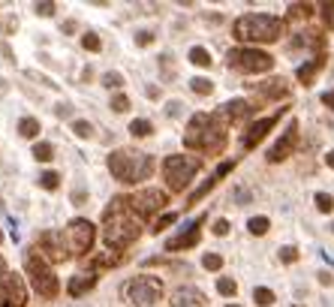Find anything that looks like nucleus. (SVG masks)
Returning <instances> with one entry per match:
<instances>
[{"label":"nucleus","instance_id":"1","mask_svg":"<svg viewBox=\"0 0 334 307\" xmlns=\"http://www.w3.org/2000/svg\"><path fill=\"white\" fill-rule=\"evenodd\" d=\"M142 229H138V220L130 211L127 196H115L108 208L102 211V238L112 250H127L133 241H138Z\"/></svg>","mask_w":334,"mask_h":307},{"label":"nucleus","instance_id":"2","mask_svg":"<svg viewBox=\"0 0 334 307\" xmlns=\"http://www.w3.org/2000/svg\"><path fill=\"white\" fill-rule=\"evenodd\" d=\"M184 145L193 151H205V154H220L226 145V115L223 111H196L187 124L184 133Z\"/></svg>","mask_w":334,"mask_h":307},{"label":"nucleus","instance_id":"3","mask_svg":"<svg viewBox=\"0 0 334 307\" xmlns=\"http://www.w3.org/2000/svg\"><path fill=\"white\" fill-rule=\"evenodd\" d=\"M108 172L121 184H135L154 175V157L133 148H118L115 154H108Z\"/></svg>","mask_w":334,"mask_h":307},{"label":"nucleus","instance_id":"4","mask_svg":"<svg viewBox=\"0 0 334 307\" xmlns=\"http://www.w3.org/2000/svg\"><path fill=\"white\" fill-rule=\"evenodd\" d=\"M286 31L283 18L277 15H265V12H250V15H241L232 24L235 39L241 42H277Z\"/></svg>","mask_w":334,"mask_h":307},{"label":"nucleus","instance_id":"5","mask_svg":"<svg viewBox=\"0 0 334 307\" xmlns=\"http://www.w3.org/2000/svg\"><path fill=\"white\" fill-rule=\"evenodd\" d=\"M24 268H27V277H31L34 289L42 295V298H58V292H61V280L54 277V271H51L48 262H45V256H42L36 247L27 250V256H24Z\"/></svg>","mask_w":334,"mask_h":307},{"label":"nucleus","instance_id":"6","mask_svg":"<svg viewBox=\"0 0 334 307\" xmlns=\"http://www.w3.org/2000/svg\"><path fill=\"white\" fill-rule=\"evenodd\" d=\"M202 169V160L196 157H181V154H172L163 160V178H166L169 190L172 193H181L190 181H193V175Z\"/></svg>","mask_w":334,"mask_h":307},{"label":"nucleus","instance_id":"7","mask_svg":"<svg viewBox=\"0 0 334 307\" xmlns=\"http://www.w3.org/2000/svg\"><path fill=\"white\" fill-rule=\"evenodd\" d=\"M124 295H127V301H133V304L148 307V304H154V301L163 298V280H160V277H151V274L133 277L130 283H124Z\"/></svg>","mask_w":334,"mask_h":307},{"label":"nucleus","instance_id":"8","mask_svg":"<svg viewBox=\"0 0 334 307\" xmlns=\"http://www.w3.org/2000/svg\"><path fill=\"white\" fill-rule=\"evenodd\" d=\"M226 61H229V67L238 69V72H268V69L274 67V58L265 54V51H259V48H232L229 54H226Z\"/></svg>","mask_w":334,"mask_h":307},{"label":"nucleus","instance_id":"9","mask_svg":"<svg viewBox=\"0 0 334 307\" xmlns=\"http://www.w3.org/2000/svg\"><path fill=\"white\" fill-rule=\"evenodd\" d=\"M127 202H130V211L135 217H151L169 202V196L157 187H148V190H135L133 196H127Z\"/></svg>","mask_w":334,"mask_h":307},{"label":"nucleus","instance_id":"10","mask_svg":"<svg viewBox=\"0 0 334 307\" xmlns=\"http://www.w3.org/2000/svg\"><path fill=\"white\" fill-rule=\"evenodd\" d=\"M39 253L45 256V262H67L69 256H72L67 235L58 232V229H48V232L39 235Z\"/></svg>","mask_w":334,"mask_h":307},{"label":"nucleus","instance_id":"11","mask_svg":"<svg viewBox=\"0 0 334 307\" xmlns=\"http://www.w3.org/2000/svg\"><path fill=\"white\" fill-rule=\"evenodd\" d=\"M94 238H97V232H94V223H91V220H85V217L69 220L67 241H69V250H72V253H88V250L94 247Z\"/></svg>","mask_w":334,"mask_h":307},{"label":"nucleus","instance_id":"12","mask_svg":"<svg viewBox=\"0 0 334 307\" xmlns=\"http://www.w3.org/2000/svg\"><path fill=\"white\" fill-rule=\"evenodd\" d=\"M27 286L15 271H6L0 277V307H24Z\"/></svg>","mask_w":334,"mask_h":307},{"label":"nucleus","instance_id":"13","mask_svg":"<svg viewBox=\"0 0 334 307\" xmlns=\"http://www.w3.org/2000/svg\"><path fill=\"white\" fill-rule=\"evenodd\" d=\"M295 145H298V121H292V124L286 127V133L274 142V148L268 151V160H271V163H280V160H286V157L295 151Z\"/></svg>","mask_w":334,"mask_h":307},{"label":"nucleus","instance_id":"14","mask_svg":"<svg viewBox=\"0 0 334 307\" xmlns=\"http://www.w3.org/2000/svg\"><path fill=\"white\" fill-rule=\"evenodd\" d=\"M280 115H283V108H280L277 115H271V118H262V121H256V124H253V127H250V130L241 136V145H244L247 151H250V148H256V145H259V142H262V138H265L271 130H274V124L280 121Z\"/></svg>","mask_w":334,"mask_h":307},{"label":"nucleus","instance_id":"15","mask_svg":"<svg viewBox=\"0 0 334 307\" xmlns=\"http://www.w3.org/2000/svg\"><path fill=\"white\" fill-rule=\"evenodd\" d=\"M202 220H205V217H196V220H193V223L181 232V235L169 238L166 241V250H187V247H196V244H199V235H202V232H199Z\"/></svg>","mask_w":334,"mask_h":307},{"label":"nucleus","instance_id":"16","mask_svg":"<svg viewBox=\"0 0 334 307\" xmlns=\"http://www.w3.org/2000/svg\"><path fill=\"white\" fill-rule=\"evenodd\" d=\"M172 304L175 307H205V295L193 286H181L172 292Z\"/></svg>","mask_w":334,"mask_h":307},{"label":"nucleus","instance_id":"17","mask_svg":"<svg viewBox=\"0 0 334 307\" xmlns=\"http://www.w3.org/2000/svg\"><path fill=\"white\" fill-rule=\"evenodd\" d=\"M253 88H256V94H259L262 100H280V97H286V94H289L286 78H268V81L253 85Z\"/></svg>","mask_w":334,"mask_h":307},{"label":"nucleus","instance_id":"18","mask_svg":"<svg viewBox=\"0 0 334 307\" xmlns=\"http://www.w3.org/2000/svg\"><path fill=\"white\" fill-rule=\"evenodd\" d=\"M97 286V277L94 274H75V277H69V295L72 298H78V295H85V292H91Z\"/></svg>","mask_w":334,"mask_h":307},{"label":"nucleus","instance_id":"19","mask_svg":"<svg viewBox=\"0 0 334 307\" xmlns=\"http://www.w3.org/2000/svg\"><path fill=\"white\" fill-rule=\"evenodd\" d=\"M253 111V105L247 100H232L223 105V115H226V121H232V124H238V121H244L247 115Z\"/></svg>","mask_w":334,"mask_h":307},{"label":"nucleus","instance_id":"20","mask_svg":"<svg viewBox=\"0 0 334 307\" xmlns=\"http://www.w3.org/2000/svg\"><path fill=\"white\" fill-rule=\"evenodd\" d=\"M322 67H325V58L319 54V58L307 61L304 67H298V72H295V75H298V81H301V85H310V81H313V75H316V72H319Z\"/></svg>","mask_w":334,"mask_h":307},{"label":"nucleus","instance_id":"21","mask_svg":"<svg viewBox=\"0 0 334 307\" xmlns=\"http://www.w3.org/2000/svg\"><path fill=\"white\" fill-rule=\"evenodd\" d=\"M217 181H220V178H217V172H214V175H211V178H208V181H205V184L199 187V190H196V193H190V205L202 202V199H205V196H208V193L217 187Z\"/></svg>","mask_w":334,"mask_h":307},{"label":"nucleus","instance_id":"22","mask_svg":"<svg viewBox=\"0 0 334 307\" xmlns=\"http://www.w3.org/2000/svg\"><path fill=\"white\" fill-rule=\"evenodd\" d=\"M130 133H133L135 138H148L151 133H154V124L145 121V118H135L133 124H130Z\"/></svg>","mask_w":334,"mask_h":307},{"label":"nucleus","instance_id":"23","mask_svg":"<svg viewBox=\"0 0 334 307\" xmlns=\"http://www.w3.org/2000/svg\"><path fill=\"white\" fill-rule=\"evenodd\" d=\"M18 133L24 138H36L39 136V121H36V118H21V121H18Z\"/></svg>","mask_w":334,"mask_h":307},{"label":"nucleus","instance_id":"24","mask_svg":"<svg viewBox=\"0 0 334 307\" xmlns=\"http://www.w3.org/2000/svg\"><path fill=\"white\" fill-rule=\"evenodd\" d=\"M190 64H196V67H211V51L202 48V45H193V48H190Z\"/></svg>","mask_w":334,"mask_h":307},{"label":"nucleus","instance_id":"25","mask_svg":"<svg viewBox=\"0 0 334 307\" xmlns=\"http://www.w3.org/2000/svg\"><path fill=\"white\" fill-rule=\"evenodd\" d=\"M54 157V148L48 145V142H36L34 145V160H39V163H48Z\"/></svg>","mask_w":334,"mask_h":307},{"label":"nucleus","instance_id":"26","mask_svg":"<svg viewBox=\"0 0 334 307\" xmlns=\"http://www.w3.org/2000/svg\"><path fill=\"white\" fill-rule=\"evenodd\" d=\"M190 88H193V94H199V97L214 94V81H211V78H193V81H190Z\"/></svg>","mask_w":334,"mask_h":307},{"label":"nucleus","instance_id":"27","mask_svg":"<svg viewBox=\"0 0 334 307\" xmlns=\"http://www.w3.org/2000/svg\"><path fill=\"white\" fill-rule=\"evenodd\" d=\"M253 301H256L259 307H271L274 304V292L265 289V286H259V289H253Z\"/></svg>","mask_w":334,"mask_h":307},{"label":"nucleus","instance_id":"28","mask_svg":"<svg viewBox=\"0 0 334 307\" xmlns=\"http://www.w3.org/2000/svg\"><path fill=\"white\" fill-rule=\"evenodd\" d=\"M39 187H42V190H58V187H61V175H58V172L39 175Z\"/></svg>","mask_w":334,"mask_h":307},{"label":"nucleus","instance_id":"29","mask_svg":"<svg viewBox=\"0 0 334 307\" xmlns=\"http://www.w3.org/2000/svg\"><path fill=\"white\" fill-rule=\"evenodd\" d=\"M247 229H250L253 235H265L268 229H271V223H268V217H253V220L247 223Z\"/></svg>","mask_w":334,"mask_h":307},{"label":"nucleus","instance_id":"30","mask_svg":"<svg viewBox=\"0 0 334 307\" xmlns=\"http://www.w3.org/2000/svg\"><path fill=\"white\" fill-rule=\"evenodd\" d=\"M202 265H205L208 271H220V268H223V256H220V253H205V256H202Z\"/></svg>","mask_w":334,"mask_h":307},{"label":"nucleus","instance_id":"31","mask_svg":"<svg viewBox=\"0 0 334 307\" xmlns=\"http://www.w3.org/2000/svg\"><path fill=\"white\" fill-rule=\"evenodd\" d=\"M217 292H220V295H235V292H238V283H235L232 277H220V280H217Z\"/></svg>","mask_w":334,"mask_h":307},{"label":"nucleus","instance_id":"32","mask_svg":"<svg viewBox=\"0 0 334 307\" xmlns=\"http://www.w3.org/2000/svg\"><path fill=\"white\" fill-rule=\"evenodd\" d=\"M102 88H108V91H112V88H115V91L124 88V75H121V72H105V75H102Z\"/></svg>","mask_w":334,"mask_h":307},{"label":"nucleus","instance_id":"33","mask_svg":"<svg viewBox=\"0 0 334 307\" xmlns=\"http://www.w3.org/2000/svg\"><path fill=\"white\" fill-rule=\"evenodd\" d=\"M72 133L78 138H91L94 136V127H91L88 121H72Z\"/></svg>","mask_w":334,"mask_h":307},{"label":"nucleus","instance_id":"34","mask_svg":"<svg viewBox=\"0 0 334 307\" xmlns=\"http://www.w3.org/2000/svg\"><path fill=\"white\" fill-rule=\"evenodd\" d=\"M81 45H85L88 51H100V48H102L100 36H97V34H91V31H88V34H81Z\"/></svg>","mask_w":334,"mask_h":307},{"label":"nucleus","instance_id":"35","mask_svg":"<svg viewBox=\"0 0 334 307\" xmlns=\"http://www.w3.org/2000/svg\"><path fill=\"white\" fill-rule=\"evenodd\" d=\"M316 208H319L322 214H331L334 211V199L328 196V193H316Z\"/></svg>","mask_w":334,"mask_h":307},{"label":"nucleus","instance_id":"36","mask_svg":"<svg viewBox=\"0 0 334 307\" xmlns=\"http://www.w3.org/2000/svg\"><path fill=\"white\" fill-rule=\"evenodd\" d=\"M310 12H313L310 3H292V6H289V15H292V18H307Z\"/></svg>","mask_w":334,"mask_h":307},{"label":"nucleus","instance_id":"37","mask_svg":"<svg viewBox=\"0 0 334 307\" xmlns=\"http://www.w3.org/2000/svg\"><path fill=\"white\" fill-rule=\"evenodd\" d=\"M34 12H36V15H42V18H48V15H54V12H58V3H48V0H45V3H36Z\"/></svg>","mask_w":334,"mask_h":307},{"label":"nucleus","instance_id":"38","mask_svg":"<svg viewBox=\"0 0 334 307\" xmlns=\"http://www.w3.org/2000/svg\"><path fill=\"white\" fill-rule=\"evenodd\" d=\"M175 220H178V214H163V217L154 223V232H163V229H166V226H172Z\"/></svg>","mask_w":334,"mask_h":307},{"label":"nucleus","instance_id":"39","mask_svg":"<svg viewBox=\"0 0 334 307\" xmlns=\"http://www.w3.org/2000/svg\"><path fill=\"white\" fill-rule=\"evenodd\" d=\"M121 259L118 256H97L94 259V268H112V265H118Z\"/></svg>","mask_w":334,"mask_h":307},{"label":"nucleus","instance_id":"40","mask_svg":"<svg viewBox=\"0 0 334 307\" xmlns=\"http://www.w3.org/2000/svg\"><path fill=\"white\" fill-rule=\"evenodd\" d=\"M112 108H115V111H118V115H124V111H127V108H130V100H127V97H124V94H118V97H115V100H112Z\"/></svg>","mask_w":334,"mask_h":307},{"label":"nucleus","instance_id":"41","mask_svg":"<svg viewBox=\"0 0 334 307\" xmlns=\"http://www.w3.org/2000/svg\"><path fill=\"white\" fill-rule=\"evenodd\" d=\"M151 42H154V31H138V34H135V45L145 48V45H151Z\"/></svg>","mask_w":334,"mask_h":307},{"label":"nucleus","instance_id":"42","mask_svg":"<svg viewBox=\"0 0 334 307\" xmlns=\"http://www.w3.org/2000/svg\"><path fill=\"white\" fill-rule=\"evenodd\" d=\"M27 75H31V78H34V81H39V85H45V88H58V85H54V81H51V78H48V75H39V72H36V69H27Z\"/></svg>","mask_w":334,"mask_h":307},{"label":"nucleus","instance_id":"43","mask_svg":"<svg viewBox=\"0 0 334 307\" xmlns=\"http://www.w3.org/2000/svg\"><path fill=\"white\" fill-rule=\"evenodd\" d=\"M280 259L283 262H295L298 259V250L295 247H280Z\"/></svg>","mask_w":334,"mask_h":307},{"label":"nucleus","instance_id":"44","mask_svg":"<svg viewBox=\"0 0 334 307\" xmlns=\"http://www.w3.org/2000/svg\"><path fill=\"white\" fill-rule=\"evenodd\" d=\"M214 235H220V238L229 235V220H217V223H214Z\"/></svg>","mask_w":334,"mask_h":307},{"label":"nucleus","instance_id":"45","mask_svg":"<svg viewBox=\"0 0 334 307\" xmlns=\"http://www.w3.org/2000/svg\"><path fill=\"white\" fill-rule=\"evenodd\" d=\"M169 118H178V115H181V102H169Z\"/></svg>","mask_w":334,"mask_h":307},{"label":"nucleus","instance_id":"46","mask_svg":"<svg viewBox=\"0 0 334 307\" xmlns=\"http://www.w3.org/2000/svg\"><path fill=\"white\" fill-rule=\"evenodd\" d=\"M69 111H72V105H67V102H61V105L54 108V115H61V118H67Z\"/></svg>","mask_w":334,"mask_h":307},{"label":"nucleus","instance_id":"47","mask_svg":"<svg viewBox=\"0 0 334 307\" xmlns=\"http://www.w3.org/2000/svg\"><path fill=\"white\" fill-rule=\"evenodd\" d=\"M322 102H325L328 108H334V91H325V94H322Z\"/></svg>","mask_w":334,"mask_h":307},{"label":"nucleus","instance_id":"48","mask_svg":"<svg viewBox=\"0 0 334 307\" xmlns=\"http://www.w3.org/2000/svg\"><path fill=\"white\" fill-rule=\"evenodd\" d=\"M319 283H322V286H331V283H334V277H331L328 271H322V274H319Z\"/></svg>","mask_w":334,"mask_h":307},{"label":"nucleus","instance_id":"49","mask_svg":"<svg viewBox=\"0 0 334 307\" xmlns=\"http://www.w3.org/2000/svg\"><path fill=\"white\" fill-rule=\"evenodd\" d=\"M75 31H78V24H75V21H67V24H64V34H75Z\"/></svg>","mask_w":334,"mask_h":307},{"label":"nucleus","instance_id":"50","mask_svg":"<svg viewBox=\"0 0 334 307\" xmlns=\"http://www.w3.org/2000/svg\"><path fill=\"white\" fill-rule=\"evenodd\" d=\"M145 94H148V97H151V100H157V97H160V91H157V88H154V85H148V91H145Z\"/></svg>","mask_w":334,"mask_h":307},{"label":"nucleus","instance_id":"51","mask_svg":"<svg viewBox=\"0 0 334 307\" xmlns=\"http://www.w3.org/2000/svg\"><path fill=\"white\" fill-rule=\"evenodd\" d=\"M72 202L81 205V202H85V193H81V190H78V193H72Z\"/></svg>","mask_w":334,"mask_h":307},{"label":"nucleus","instance_id":"52","mask_svg":"<svg viewBox=\"0 0 334 307\" xmlns=\"http://www.w3.org/2000/svg\"><path fill=\"white\" fill-rule=\"evenodd\" d=\"M325 163H328V169H334V151H328V154H325Z\"/></svg>","mask_w":334,"mask_h":307},{"label":"nucleus","instance_id":"53","mask_svg":"<svg viewBox=\"0 0 334 307\" xmlns=\"http://www.w3.org/2000/svg\"><path fill=\"white\" fill-rule=\"evenodd\" d=\"M6 274V262H3V256H0V277Z\"/></svg>","mask_w":334,"mask_h":307},{"label":"nucleus","instance_id":"54","mask_svg":"<svg viewBox=\"0 0 334 307\" xmlns=\"http://www.w3.org/2000/svg\"><path fill=\"white\" fill-rule=\"evenodd\" d=\"M0 244H3V235H0Z\"/></svg>","mask_w":334,"mask_h":307},{"label":"nucleus","instance_id":"55","mask_svg":"<svg viewBox=\"0 0 334 307\" xmlns=\"http://www.w3.org/2000/svg\"><path fill=\"white\" fill-rule=\"evenodd\" d=\"M229 307H238V304H229Z\"/></svg>","mask_w":334,"mask_h":307}]
</instances>
